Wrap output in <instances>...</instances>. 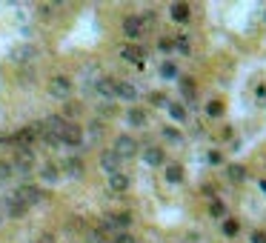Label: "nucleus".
Listing matches in <instances>:
<instances>
[{"mask_svg": "<svg viewBox=\"0 0 266 243\" xmlns=\"http://www.w3.org/2000/svg\"><path fill=\"white\" fill-rule=\"evenodd\" d=\"M112 152H115L120 160H132V157L141 155V140L135 138V135H129V132H123V135H117V138H115Z\"/></svg>", "mask_w": 266, "mask_h": 243, "instance_id": "nucleus-4", "label": "nucleus"}, {"mask_svg": "<svg viewBox=\"0 0 266 243\" xmlns=\"http://www.w3.org/2000/svg\"><path fill=\"white\" fill-rule=\"evenodd\" d=\"M158 52L160 54H172V52H175V40H172V35L158 37Z\"/></svg>", "mask_w": 266, "mask_h": 243, "instance_id": "nucleus-33", "label": "nucleus"}, {"mask_svg": "<svg viewBox=\"0 0 266 243\" xmlns=\"http://www.w3.org/2000/svg\"><path fill=\"white\" fill-rule=\"evenodd\" d=\"M172 40H175V52H177V54H183V57H189V54H192V40H189L186 32L172 35Z\"/></svg>", "mask_w": 266, "mask_h": 243, "instance_id": "nucleus-27", "label": "nucleus"}, {"mask_svg": "<svg viewBox=\"0 0 266 243\" xmlns=\"http://www.w3.org/2000/svg\"><path fill=\"white\" fill-rule=\"evenodd\" d=\"M221 232H223V237H229V240L232 237H238L240 234V220L238 217H223L221 220Z\"/></svg>", "mask_w": 266, "mask_h": 243, "instance_id": "nucleus-26", "label": "nucleus"}, {"mask_svg": "<svg viewBox=\"0 0 266 243\" xmlns=\"http://www.w3.org/2000/svg\"><path fill=\"white\" fill-rule=\"evenodd\" d=\"M146 32H149V29L143 26V20L138 18V15H126V18L120 20V35L126 37V43H141L143 37H146Z\"/></svg>", "mask_w": 266, "mask_h": 243, "instance_id": "nucleus-5", "label": "nucleus"}, {"mask_svg": "<svg viewBox=\"0 0 266 243\" xmlns=\"http://www.w3.org/2000/svg\"><path fill=\"white\" fill-rule=\"evenodd\" d=\"M112 95H115V100H123V103H138L141 100V89L135 86L132 80L112 78Z\"/></svg>", "mask_w": 266, "mask_h": 243, "instance_id": "nucleus-7", "label": "nucleus"}, {"mask_svg": "<svg viewBox=\"0 0 266 243\" xmlns=\"http://www.w3.org/2000/svg\"><path fill=\"white\" fill-rule=\"evenodd\" d=\"M249 243H266V232L263 229H255V232L249 234Z\"/></svg>", "mask_w": 266, "mask_h": 243, "instance_id": "nucleus-39", "label": "nucleus"}, {"mask_svg": "<svg viewBox=\"0 0 266 243\" xmlns=\"http://www.w3.org/2000/svg\"><path fill=\"white\" fill-rule=\"evenodd\" d=\"M106 186L112 195H126V192L132 189V177L126 172H115V174H106Z\"/></svg>", "mask_w": 266, "mask_h": 243, "instance_id": "nucleus-15", "label": "nucleus"}, {"mask_svg": "<svg viewBox=\"0 0 266 243\" xmlns=\"http://www.w3.org/2000/svg\"><path fill=\"white\" fill-rule=\"evenodd\" d=\"M206 160H209V166H221L223 163V155H221V152H209Z\"/></svg>", "mask_w": 266, "mask_h": 243, "instance_id": "nucleus-40", "label": "nucleus"}, {"mask_svg": "<svg viewBox=\"0 0 266 243\" xmlns=\"http://www.w3.org/2000/svg\"><path fill=\"white\" fill-rule=\"evenodd\" d=\"M123 120H126V126H129V129H143L149 117H146V112H143V106H129V109H126V114H123Z\"/></svg>", "mask_w": 266, "mask_h": 243, "instance_id": "nucleus-18", "label": "nucleus"}, {"mask_svg": "<svg viewBox=\"0 0 266 243\" xmlns=\"http://www.w3.org/2000/svg\"><path fill=\"white\" fill-rule=\"evenodd\" d=\"M98 163H100V169L106 174H115V172H123V160L112 152V149H103L100 152V157H98Z\"/></svg>", "mask_w": 266, "mask_h": 243, "instance_id": "nucleus-16", "label": "nucleus"}, {"mask_svg": "<svg viewBox=\"0 0 266 243\" xmlns=\"http://www.w3.org/2000/svg\"><path fill=\"white\" fill-rule=\"evenodd\" d=\"M12 195H15L26 209H32V206H37V203H43L46 200V189L43 186H37V183H20Z\"/></svg>", "mask_w": 266, "mask_h": 243, "instance_id": "nucleus-3", "label": "nucleus"}, {"mask_svg": "<svg viewBox=\"0 0 266 243\" xmlns=\"http://www.w3.org/2000/svg\"><path fill=\"white\" fill-rule=\"evenodd\" d=\"M223 172H226V180L229 183H243L249 177V172H246V166L243 163H229Z\"/></svg>", "mask_w": 266, "mask_h": 243, "instance_id": "nucleus-22", "label": "nucleus"}, {"mask_svg": "<svg viewBox=\"0 0 266 243\" xmlns=\"http://www.w3.org/2000/svg\"><path fill=\"white\" fill-rule=\"evenodd\" d=\"M206 117H223V103L221 100H209V103H206Z\"/></svg>", "mask_w": 266, "mask_h": 243, "instance_id": "nucleus-34", "label": "nucleus"}, {"mask_svg": "<svg viewBox=\"0 0 266 243\" xmlns=\"http://www.w3.org/2000/svg\"><path fill=\"white\" fill-rule=\"evenodd\" d=\"M92 92L103 100V103H112L115 95H112V78H95L92 80Z\"/></svg>", "mask_w": 266, "mask_h": 243, "instance_id": "nucleus-19", "label": "nucleus"}, {"mask_svg": "<svg viewBox=\"0 0 266 243\" xmlns=\"http://www.w3.org/2000/svg\"><path fill=\"white\" fill-rule=\"evenodd\" d=\"M117 54H120V60L132 63V66H138V69L146 66V49H143V43H123L120 49H117Z\"/></svg>", "mask_w": 266, "mask_h": 243, "instance_id": "nucleus-10", "label": "nucleus"}, {"mask_svg": "<svg viewBox=\"0 0 266 243\" xmlns=\"http://www.w3.org/2000/svg\"><path fill=\"white\" fill-rule=\"evenodd\" d=\"M166 112H169V117H172L175 123H189V112H186V106H183V103H177V100L166 103Z\"/></svg>", "mask_w": 266, "mask_h": 243, "instance_id": "nucleus-24", "label": "nucleus"}, {"mask_svg": "<svg viewBox=\"0 0 266 243\" xmlns=\"http://www.w3.org/2000/svg\"><path fill=\"white\" fill-rule=\"evenodd\" d=\"M12 169L18 177H26L29 183V177L35 174V152H18V157L12 160Z\"/></svg>", "mask_w": 266, "mask_h": 243, "instance_id": "nucleus-13", "label": "nucleus"}, {"mask_svg": "<svg viewBox=\"0 0 266 243\" xmlns=\"http://www.w3.org/2000/svg\"><path fill=\"white\" fill-rule=\"evenodd\" d=\"M260 20H263V23H266V12H263V15H260Z\"/></svg>", "mask_w": 266, "mask_h": 243, "instance_id": "nucleus-46", "label": "nucleus"}, {"mask_svg": "<svg viewBox=\"0 0 266 243\" xmlns=\"http://www.w3.org/2000/svg\"><path fill=\"white\" fill-rule=\"evenodd\" d=\"M257 186H260V189L266 192V177H260V180H257Z\"/></svg>", "mask_w": 266, "mask_h": 243, "instance_id": "nucleus-45", "label": "nucleus"}, {"mask_svg": "<svg viewBox=\"0 0 266 243\" xmlns=\"http://www.w3.org/2000/svg\"><path fill=\"white\" fill-rule=\"evenodd\" d=\"M180 97H183L186 103H195V97H197L195 78H180Z\"/></svg>", "mask_w": 266, "mask_h": 243, "instance_id": "nucleus-23", "label": "nucleus"}, {"mask_svg": "<svg viewBox=\"0 0 266 243\" xmlns=\"http://www.w3.org/2000/svg\"><path fill=\"white\" fill-rule=\"evenodd\" d=\"M0 226H3V212H0Z\"/></svg>", "mask_w": 266, "mask_h": 243, "instance_id": "nucleus-47", "label": "nucleus"}, {"mask_svg": "<svg viewBox=\"0 0 266 243\" xmlns=\"http://www.w3.org/2000/svg\"><path fill=\"white\" fill-rule=\"evenodd\" d=\"M37 12H40V18H52L54 12H57V3H40Z\"/></svg>", "mask_w": 266, "mask_h": 243, "instance_id": "nucleus-37", "label": "nucleus"}, {"mask_svg": "<svg viewBox=\"0 0 266 243\" xmlns=\"http://www.w3.org/2000/svg\"><path fill=\"white\" fill-rule=\"evenodd\" d=\"M37 177H40V180H43L46 186H54V183H60V180H63V177H60V166L49 160V163H43V166H40Z\"/></svg>", "mask_w": 266, "mask_h": 243, "instance_id": "nucleus-21", "label": "nucleus"}, {"mask_svg": "<svg viewBox=\"0 0 266 243\" xmlns=\"http://www.w3.org/2000/svg\"><path fill=\"white\" fill-rule=\"evenodd\" d=\"M112 243H138V240H135L129 232H123V234H115V237H112Z\"/></svg>", "mask_w": 266, "mask_h": 243, "instance_id": "nucleus-41", "label": "nucleus"}, {"mask_svg": "<svg viewBox=\"0 0 266 243\" xmlns=\"http://www.w3.org/2000/svg\"><path fill=\"white\" fill-rule=\"evenodd\" d=\"M86 243H109V240H106V234L100 232V229H92V232L86 234Z\"/></svg>", "mask_w": 266, "mask_h": 243, "instance_id": "nucleus-36", "label": "nucleus"}, {"mask_svg": "<svg viewBox=\"0 0 266 243\" xmlns=\"http://www.w3.org/2000/svg\"><path fill=\"white\" fill-rule=\"evenodd\" d=\"M37 243H54V237H52V234H40V237H37Z\"/></svg>", "mask_w": 266, "mask_h": 243, "instance_id": "nucleus-43", "label": "nucleus"}, {"mask_svg": "<svg viewBox=\"0 0 266 243\" xmlns=\"http://www.w3.org/2000/svg\"><path fill=\"white\" fill-rule=\"evenodd\" d=\"M160 138L166 140V143H172V146H180V143H183V135H180L175 126H160Z\"/></svg>", "mask_w": 266, "mask_h": 243, "instance_id": "nucleus-29", "label": "nucleus"}, {"mask_svg": "<svg viewBox=\"0 0 266 243\" xmlns=\"http://www.w3.org/2000/svg\"><path fill=\"white\" fill-rule=\"evenodd\" d=\"M166 15H169V20H175V23H180V26H186L189 20H192V9H189V3H169Z\"/></svg>", "mask_w": 266, "mask_h": 243, "instance_id": "nucleus-17", "label": "nucleus"}, {"mask_svg": "<svg viewBox=\"0 0 266 243\" xmlns=\"http://www.w3.org/2000/svg\"><path fill=\"white\" fill-rule=\"evenodd\" d=\"M46 92H49V97H54V100H72V92H75V80L69 78V75H52V78L46 80Z\"/></svg>", "mask_w": 266, "mask_h": 243, "instance_id": "nucleus-1", "label": "nucleus"}, {"mask_svg": "<svg viewBox=\"0 0 266 243\" xmlns=\"http://www.w3.org/2000/svg\"><path fill=\"white\" fill-rule=\"evenodd\" d=\"M57 114H60L66 123H75V120H78V114H80V103H78V100H66Z\"/></svg>", "mask_w": 266, "mask_h": 243, "instance_id": "nucleus-28", "label": "nucleus"}, {"mask_svg": "<svg viewBox=\"0 0 266 243\" xmlns=\"http://www.w3.org/2000/svg\"><path fill=\"white\" fill-rule=\"evenodd\" d=\"M9 138L18 152H32V146L40 140V132H37V123H26V126L15 129V135H9Z\"/></svg>", "mask_w": 266, "mask_h": 243, "instance_id": "nucleus-2", "label": "nucleus"}, {"mask_svg": "<svg viewBox=\"0 0 266 243\" xmlns=\"http://www.w3.org/2000/svg\"><path fill=\"white\" fill-rule=\"evenodd\" d=\"M60 166V177H72V180H80L83 174H86V163H83V157L80 155H69Z\"/></svg>", "mask_w": 266, "mask_h": 243, "instance_id": "nucleus-11", "label": "nucleus"}, {"mask_svg": "<svg viewBox=\"0 0 266 243\" xmlns=\"http://www.w3.org/2000/svg\"><path fill=\"white\" fill-rule=\"evenodd\" d=\"M209 215H212L215 220L229 217V215H226V203H223V200H218V198H212V203H209Z\"/></svg>", "mask_w": 266, "mask_h": 243, "instance_id": "nucleus-31", "label": "nucleus"}, {"mask_svg": "<svg viewBox=\"0 0 266 243\" xmlns=\"http://www.w3.org/2000/svg\"><path fill=\"white\" fill-rule=\"evenodd\" d=\"M160 78L163 80H177V63L166 57V60L160 63Z\"/></svg>", "mask_w": 266, "mask_h": 243, "instance_id": "nucleus-30", "label": "nucleus"}, {"mask_svg": "<svg viewBox=\"0 0 266 243\" xmlns=\"http://www.w3.org/2000/svg\"><path fill=\"white\" fill-rule=\"evenodd\" d=\"M141 157H143V163L152 166V169H163V166H166V149L158 146V143H146Z\"/></svg>", "mask_w": 266, "mask_h": 243, "instance_id": "nucleus-12", "label": "nucleus"}, {"mask_svg": "<svg viewBox=\"0 0 266 243\" xmlns=\"http://www.w3.org/2000/svg\"><path fill=\"white\" fill-rule=\"evenodd\" d=\"M86 129H89V135L100 138V135H103V120H98V117H95V120H92V123L86 126ZM86 129H83V132H86Z\"/></svg>", "mask_w": 266, "mask_h": 243, "instance_id": "nucleus-38", "label": "nucleus"}, {"mask_svg": "<svg viewBox=\"0 0 266 243\" xmlns=\"http://www.w3.org/2000/svg\"><path fill=\"white\" fill-rule=\"evenodd\" d=\"M60 146L80 152V149L86 146V132H83V126H78V123H69V126L63 129V135H60Z\"/></svg>", "mask_w": 266, "mask_h": 243, "instance_id": "nucleus-9", "label": "nucleus"}, {"mask_svg": "<svg viewBox=\"0 0 266 243\" xmlns=\"http://www.w3.org/2000/svg\"><path fill=\"white\" fill-rule=\"evenodd\" d=\"M37 132H40V143H43L46 149H52V152H57V149H63V146H60V138H57V135H52V132H49V129H43L40 123H37Z\"/></svg>", "mask_w": 266, "mask_h": 243, "instance_id": "nucleus-25", "label": "nucleus"}, {"mask_svg": "<svg viewBox=\"0 0 266 243\" xmlns=\"http://www.w3.org/2000/svg\"><path fill=\"white\" fill-rule=\"evenodd\" d=\"M98 109H100V117H103V120H109V117H112V103H100Z\"/></svg>", "mask_w": 266, "mask_h": 243, "instance_id": "nucleus-42", "label": "nucleus"}, {"mask_svg": "<svg viewBox=\"0 0 266 243\" xmlns=\"http://www.w3.org/2000/svg\"><path fill=\"white\" fill-rule=\"evenodd\" d=\"M15 177V169H12V160L9 157H0V183H6Z\"/></svg>", "mask_w": 266, "mask_h": 243, "instance_id": "nucleus-32", "label": "nucleus"}, {"mask_svg": "<svg viewBox=\"0 0 266 243\" xmlns=\"http://www.w3.org/2000/svg\"><path fill=\"white\" fill-rule=\"evenodd\" d=\"M163 180L169 186H180L183 183V166L175 163V160H166V166H163Z\"/></svg>", "mask_w": 266, "mask_h": 243, "instance_id": "nucleus-20", "label": "nucleus"}, {"mask_svg": "<svg viewBox=\"0 0 266 243\" xmlns=\"http://www.w3.org/2000/svg\"><path fill=\"white\" fill-rule=\"evenodd\" d=\"M37 57H40V52H37L35 43H18L9 49V63H15V66H29Z\"/></svg>", "mask_w": 266, "mask_h": 243, "instance_id": "nucleus-8", "label": "nucleus"}, {"mask_svg": "<svg viewBox=\"0 0 266 243\" xmlns=\"http://www.w3.org/2000/svg\"><path fill=\"white\" fill-rule=\"evenodd\" d=\"M135 223V217L129 215V212H115V215H106L103 220H100V232H115V234H123L129 226Z\"/></svg>", "mask_w": 266, "mask_h": 243, "instance_id": "nucleus-6", "label": "nucleus"}, {"mask_svg": "<svg viewBox=\"0 0 266 243\" xmlns=\"http://www.w3.org/2000/svg\"><path fill=\"white\" fill-rule=\"evenodd\" d=\"M255 95H257V97H266V86H260V89H255Z\"/></svg>", "mask_w": 266, "mask_h": 243, "instance_id": "nucleus-44", "label": "nucleus"}, {"mask_svg": "<svg viewBox=\"0 0 266 243\" xmlns=\"http://www.w3.org/2000/svg\"><path fill=\"white\" fill-rule=\"evenodd\" d=\"M0 203H3V209H0V212H3V220H20V217L29 212V209L23 206L15 195H3V198H0Z\"/></svg>", "mask_w": 266, "mask_h": 243, "instance_id": "nucleus-14", "label": "nucleus"}, {"mask_svg": "<svg viewBox=\"0 0 266 243\" xmlns=\"http://www.w3.org/2000/svg\"><path fill=\"white\" fill-rule=\"evenodd\" d=\"M146 100H149L152 106H163V109H166V103H169L166 97L160 95V92H149V95H146Z\"/></svg>", "mask_w": 266, "mask_h": 243, "instance_id": "nucleus-35", "label": "nucleus"}]
</instances>
